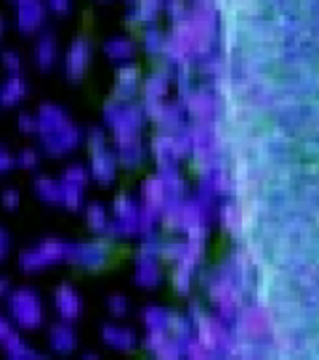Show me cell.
Returning <instances> with one entry per match:
<instances>
[{
	"label": "cell",
	"mask_w": 319,
	"mask_h": 360,
	"mask_svg": "<svg viewBox=\"0 0 319 360\" xmlns=\"http://www.w3.org/2000/svg\"><path fill=\"white\" fill-rule=\"evenodd\" d=\"M10 319L21 328H36L45 321V308L39 292L32 287H15L6 297Z\"/></svg>",
	"instance_id": "1"
},
{
	"label": "cell",
	"mask_w": 319,
	"mask_h": 360,
	"mask_svg": "<svg viewBox=\"0 0 319 360\" xmlns=\"http://www.w3.org/2000/svg\"><path fill=\"white\" fill-rule=\"evenodd\" d=\"M11 246H13V236L4 225H0V261H4L10 255Z\"/></svg>",
	"instance_id": "17"
},
{
	"label": "cell",
	"mask_w": 319,
	"mask_h": 360,
	"mask_svg": "<svg viewBox=\"0 0 319 360\" xmlns=\"http://www.w3.org/2000/svg\"><path fill=\"white\" fill-rule=\"evenodd\" d=\"M32 58L34 64L38 68L47 70V68L53 66V62L56 58V39L49 30H45V32H42L36 38L32 49Z\"/></svg>",
	"instance_id": "6"
},
{
	"label": "cell",
	"mask_w": 319,
	"mask_h": 360,
	"mask_svg": "<svg viewBox=\"0 0 319 360\" xmlns=\"http://www.w3.org/2000/svg\"><path fill=\"white\" fill-rule=\"evenodd\" d=\"M6 25H8V22H6V19H4V17H0V36H2V34H4V30H6Z\"/></svg>",
	"instance_id": "22"
},
{
	"label": "cell",
	"mask_w": 319,
	"mask_h": 360,
	"mask_svg": "<svg viewBox=\"0 0 319 360\" xmlns=\"http://www.w3.org/2000/svg\"><path fill=\"white\" fill-rule=\"evenodd\" d=\"M53 304H55L56 311L62 315V317H75L79 314V308H81V302H79V297L75 295L70 285H61L53 295Z\"/></svg>",
	"instance_id": "8"
},
{
	"label": "cell",
	"mask_w": 319,
	"mask_h": 360,
	"mask_svg": "<svg viewBox=\"0 0 319 360\" xmlns=\"http://www.w3.org/2000/svg\"><path fill=\"white\" fill-rule=\"evenodd\" d=\"M17 158V165H21V167L27 169H34L39 163L42 156H39V152L36 148H21V150L15 154Z\"/></svg>",
	"instance_id": "14"
},
{
	"label": "cell",
	"mask_w": 319,
	"mask_h": 360,
	"mask_svg": "<svg viewBox=\"0 0 319 360\" xmlns=\"http://www.w3.org/2000/svg\"><path fill=\"white\" fill-rule=\"evenodd\" d=\"M47 17V4L45 0H23L15 4V27L25 34L34 32L42 27Z\"/></svg>",
	"instance_id": "3"
},
{
	"label": "cell",
	"mask_w": 319,
	"mask_h": 360,
	"mask_svg": "<svg viewBox=\"0 0 319 360\" xmlns=\"http://www.w3.org/2000/svg\"><path fill=\"white\" fill-rule=\"evenodd\" d=\"M85 58H87V47H85L83 41H75V44L70 47L66 56L68 73H70V75H79L81 70H83Z\"/></svg>",
	"instance_id": "12"
},
{
	"label": "cell",
	"mask_w": 319,
	"mask_h": 360,
	"mask_svg": "<svg viewBox=\"0 0 319 360\" xmlns=\"http://www.w3.org/2000/svg\"><path fill=\"white\" fill-rule=\"evenodd\" d=\"M39 141H42V145H44L45 150L62 152L66 150V148H70L72 145H75V141H77V129L64 124L61 128L39 135Z\"/></svg>",
	"instance_id": "5"
},
{
	"label": "cell",
	"mask_w": 319,
	"mask_h": 360,
	"mask_svg": "<svg viewBox=\"0 0 319 360\" xmlns=\"http://www.w3.org/2000/svg\"><path fill=\"white\" fill-rule=\"evenodd\" d=\"M17 128L21 129V131H27V134H38V117H36V112H19V117H17Z\"/></svg>",
	"instance_id": "15"
},
{
	"label": "cell",
	"mask_w": 319,
	"mask_h": 360,
	"mask_svg": "<svg viewBox=\"0 0 319 360\" xmlns=\"http://www.w3.org/2000/svg\"><path fill=\"white\" fill-rule=\"evenodd\" d=\"M2 349H4V353L11 359H36L39 356V353L36 349H32L30 343H27L21 338V334L17 330H13L10 336L6 338L4 342L0 343Z\"/></svg>",
	"instance_id": "9"
},
{
	"label": "cell",
	"mask_w": 319,
	"mask_h": 360,
	"mask_svg": "<svg viewBox=\"0 0 319 360\" xmlns=\"http://www.w3.org/2000/svg\"><path fill=\"white\" fill-rule=\"evenodd\" d=\"M0 62H2V66L8 70V73H19L23 68V60L21 55L17 53V51L11 49H4L0 53Z\"/></svg>",
	"instance_id": "13"
},
{
	"label": "cell",
	"mask_w": 319,
	"mask_h": 360,
	"mask_svg": "<svg viewBox=\"0 0 319 360\" xmlns=\"http://www.w3.org/2000/svg\"><path fill=\"white\" fill-rule=\"evenodd\" d=\"M13 330H15V328H13V325H11V321L6 319L4 315H0V343L4 342L6 338L10 336Z\"/></svg>",
	"instance_id": "19"
},
{
	"label": "cell",
	"mask_w": 319,
	"mask_h": 360,
	"mask_svg": "<svg viewBox=\"0 0 319 360\" xmlns=\"http://www.w3.org/2000/svg\"><path fill=\"white\" fill-rule=\"evenodd\" d=\"M36 117H38V135H44L47 131H53V129L61 128L64 124H68L66 112L62 111L58 105H53V103H39L38 111H36Z\"/></svg>",
	"instance_id": "7"
},
{
	"label": "cell",
	"mask_w": 319,
	"mask_h": 360,
	"mask_svg": "<svg viewBox=\"0 0 319 360\" xmlns=\"http://www.w3.org/2000/svg\"><path fill=\"white\" fill-rule=\"evenodd\" d=\"M30 90L28 79L19 73H8V77L0 84V105H13L21 101Z\"/></svg>",
	"instance_id": "4"
},
{
	"label": "cell",
	"mask_w": 319,
	"mask_h": 360,
	"mask_svg": "<svg viewBox=\"0 0 319 360\" xmlns=\"http://www.w3.org/2000/svg\"><path fill=\"white\" fill-rule=\"evenodd\" d=\"M32 190L34 193L44 199V201L55 202L62 201V184L47 176V174H34L32 176Z\"/></svg>",
	"instance_id": "10"
},
{
	"label": "cell",
	"mask_w": 319,
	"mask_h": 360,
	"mask_svg": "<svg viewBox=\"0 0 319 360\" xmlns=\"http://www.w3.org/2000/svg\"><path fill=\"white\" fill-rule=\"evenodd\" d=\"M8 2H11V4L15 6V4H19V2H23V0H8Z\"/></svg>",
	"instance_id": "23"
},
{
	"label": "cell",
	"mask_w": 319,
	"mask_h": 360,
	"mask_svg": "<svg viewBox=\"0 0 319 360\" xmlns=\"http://www.w3.org/2000/svg\"><path fill=\"white\" fill-rule=\"evenodd\" d=\"M19 202H21V193L17 188H2L0 190V205L6 208H17L19 207Z\"/></svg>",
	"instance_id": "16"
},
{
	"label": "cell",
	"mask_w": 319,
	"mask_h": 360,
	"mask_svg": "<svg viewBox=\"0 0 319 360\" xmlns=\"http://www.w3.org/2000/svg\"><path fill=\"white\" fill-rule=\"evenodd\" d=\"M62 255H68V244L55 240V238H45L27 250H21L17 255V266L23 272H34V270L61 259Z\"/></svg>",
	"instance_id": "2"
},
{
	"label": "cell",
	"mask_w": 319,
	"mask_h": 360,
	"mask_svg": "<svg viewBox=\"0 0 319 360\" xmlns=\"http://www.w3.org/2000/svg\"><path fill=\"white\" fill-rule=\"evenodd\" d=\"M47 342H49V347L53 351H58V353H66L68 349L73 347L75 343V336H73V330L64 323H56V325H51L49 332H47Z\"/></svg>",
	"instance_id": "11"
},
{
	"label": "cell",
	"mask_w": 319,
	"mask_h": 360,
	"mask_svg": "<svg viewBox=\"0 0 319 360\" xmlns=\"http://www.w3.org/2000/svg\"><path fill=\"white\" fill-rule=\"evenodd\" d=\"M45 4H47V8H51V10L55 11H66L68 8H70V0H45Z\"/></svg>",
	"instance_id": "20"
},
{
	"label": "cell",
	"mask_w": 319,
	"mask_h": 360,
	"mask_svg": "<svg viewBox=\"0 0 319 360\" xmlns=\"http://www.w3.org/2000/svg\"><path fill=\"white\" fill-rule=\"evenodd\" d=\"M11 289H13V287H11V280H10V278H8V276L0 274V298L8 297Z\"/></svg>",
	"instance_id": "21"
},
{
	"label": "cell",
	"mask_w": 319,
	"mask_h": 360,
	"mask_svg": "<svg viewBox=\"0 0 319 360\" xmlns=\"http://www.w3.org/2000/svg\"><path fill=\"white\" fill-rule=\"evenodd\" d=\"M15 165H17L15 154H11L8 148H2V146H0V173H2V171H10V169L15 167Z\"/></svg>",
	"instance_id": "18"
}]
</instances>
